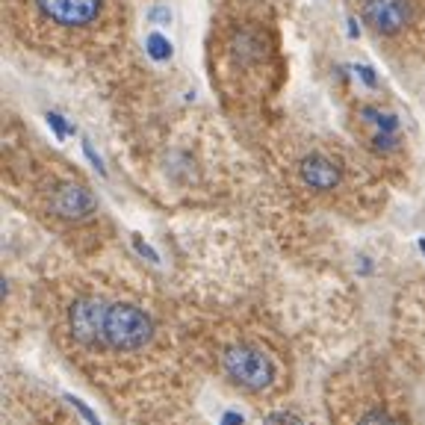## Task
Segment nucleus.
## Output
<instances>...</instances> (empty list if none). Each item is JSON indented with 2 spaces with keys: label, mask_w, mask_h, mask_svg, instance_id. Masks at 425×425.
Wrapping results in <instances>:
<instances>
[{
  "label": "nucleus",
  "mask_w": 425,
  "mask_h": 425,
  "mask_svg": "<svg viewBox=\"0 0 425 425\" xmlns=\"http://www.w3.org/2000/svg\"><path fill=\"white\" fill-rule=\"evenodd\" d=\"M221 367H225V372L236 384H242V387H248V390L269 387L272 378H275V363L257 346H248V342L231 346L225 355H221Z\"/></svg>",
  "instance_id": "nucleus-5"
},
{
  "label": "nucleus",
  "mask_w": 425,
  "mask_h": 425,
  "mask_svg": "<svg viewBox=\"0 0 425 425\" xmlns=\"http://www.w3.org/2000/svg\"><path fill=\"white\" fill-rule=\"evenodd\" d=\"M104 316H107V301L98 295H77L68 308V334L80 346H98L100 334H104Z\"/></svg>",
  "instance_id": "nucleus-7"
},
{
  "label": "nucleus",
  "mask_w": 425,
  "mask_h": 425,
  "mask_svg": "<svg viewBox=\"0 0 425 425\" xmlns=\"http://www.w3.org/2000/svg\"><path fill=\"white\" fill-rule=\"evenodd\" d=\"M48 207L59 219L83 221V219H89L95 213V198L77 177H71V174H51Z\"/></svg>",
  "instance_id": "nucleus-6"
},
{
  "label": "nucleus",
  "mask_w": 425,
  "mask_h": 425,
  "mask_svg": "<svg viewBox=\"0 0 425 425\" xmlns=\"http://www.w3.org/2000/svg\"><path fill=\"white\" fill-rule=\"evenodd\" d=\"M148 48L154 51V56H166V53H172V45L163 42V36H151V38H148Z\"/></svg>",
  "instance_id": "nucleus-11"
},
{
  "label": "nucleus",
  "mask_w": 425,
  "mask_h": 425,
  "mask_svg": "<svg viewBox=\"0 0 425 425\" xmlns=\"http://www.w3.org/2000/svg\"><path fill=\"white\" fill-rule=\"evenodd\" d=\"M357 425H402L399 419H393L390 414H384V411H369V414H363Z\"/></svg>",
  "instance_id": "nucleus-9"
},
{
  "label": "nucleus",
  "mask_w": 425,
  "mask_h": 425,
  "mask_svg": "<svg viewBox=\"0 0 425 425\" xmlns=\"http://www.w3.org/2000/svg\"><path fill=\"white\" fill-rule=\"evenodd\" d=\"M263 425H305V422L293 414H272V416L263 419Z\"/></svg>",
  "instance_id": "nucleus-10"
},
{
  "label": "nucleus",
  "mask_w": 425,
  "mask_h": 425,
  "mask_svg": "<svg viewBox=\"0 0 425 425\" xmlns=\"http://www.w3.org/2000/svg\"><path fill=\"white\" fill-rule=\"evenodd\" d=\"M213 86L228 104H260L280 80L278 33L257 0L236 4L213 18Z\"/></svg>",
  "instance_id": "nucleus-1"
},
{
  "label": "nucleus",
  "mask_w": 425,
  "mask_h": 425,
  "mask_svg": "<svg viewBox=\"0 0 425 425\" xmlns=\"http://www.w3.org/2000/svg\"><path fill=\"white\" fill-rule=\"evenodd\" d=\"M360 15L378 38H396L414 27L419 6L416 0H360Z\"/></svg>",
  "instance_id": "nucleus-4"
},
{
  "label": "nucleus",
  "mask_w": 425,
  "mask_h": 425,
  "mask_svg": "<svg viewBox=\"0 0 425 425\" xmlns=\"http://www.w3.org/2000/svg\"><path fill=\"white\" fill-rule=\"evenodd\" d=\"M6 24L48 53H98L125 30L121 0H6Z\"/></svg>",
  "instance_id": "nucleus-2"
},
{
  "label": "nucleus",
  "mask_w": 425,
  "mask_h": 425,
  "mask_svg": "<svg viewBox=\"0 0 425 425\" xmlns=\"http://www.w3.org/2000/svg\"><path fill=\"white\" fill-rule=\"evenodd\" d=\"M298 174L316 192H331L340 184V166L334 163L331 157H325V154L305 157V159H301V166H298Z\"/></svg>",
  "instance_id": "nucleus-8"
},
{
  "label": "nucleus",
  "mask_w": 425,
  "mask_h": 425,
  "mask_svg": "<svg viewBox=\"0 0 425 425\" xmlns=\"http://www.w3.org/2000/svg\"><path fill=\"white\" fill-rule=\"evenodd\" d=\"M151 340H154V319L139 305H133V301L107 305L100 346H110L112 352H139Z\"/></svg>",
  "instance_id": "nucleus-3"
}]
</instances>
